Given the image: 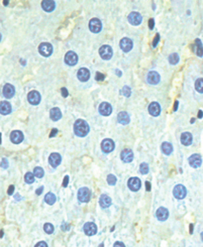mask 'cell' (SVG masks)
Wrapping results in <instances>:
<instances>
[{
	"label": "cell",
	"instance_id": "cell-1",
	"mask_svg": "<svg viewBox=\"0 0 203 247\" xmlns=\"http://www.w3.org/2000/svg\"><path fill=\"white\" fill-rule=\"evenodd\" d=\"M74 132L79 137H84L87 135L89 132V125L87 124V122L82 119L77 120L74 124Z\"/></svg>",
	"mask_w": 203,
	"mask_h": 247
},
{
	"label": "cell",
	"instance_id": "cell-2",
	"mask_svg": "<svg viewBox=\"0 0 203 247\" xmlns=\"http://www.w3.org/2000/svg\"><path fill=\"white\" fill-rule=\"evenodd\" d=\"M91 198V192L87 188H81L78 191V200L82 203H87Z\"/></svg>",
	"mask_w": 203,
	"mask_h": 247
},
{
	"label": "cell",
	"instance_id": "cell-3",
	"mask_svg": "<svg viewBox=\"0 0 203 247\" xmlns=\"http://www.w3.org/2000/svg\"><path fill=\"white\" fill-rule=\"evenodd\" d=\"M173 194H174V196L176 197V199L182 200L186 197L187 191L183 185H177L174 188V190H173Z\"/></svg>",
	"mask_w": 203,
	"mask_h": 247
},
{
	"label": "cell",
	"instance_id": "cell-4",
	"mask_svg": "<svg viewBox=\"0 0 203 247\" xmlns=\"http://www.w3.org/2000/svg\"><path fill=\"white\" fill-rule=\"evenodd\" d=\"M39 51L40 54L44 56V57H49L51 56V54L53 53V47L51 43H43L40 44L39 47Z\"/></svg>",
	"mask_w": 203,
	"mask_h": 247
},
{
	"label": "cell",
	"instance_id": "cell-5",
	"mask_svg": "<svg viewBox=\"0 0 203 247\" xmlns=\"http://www.w3.org/2000/svg\"><path fill=\"white\" fill-rule=\"evenodd\" d=\"M101 27H102V24H101V21L98 18H92L89 22V28L90 31L94 33H97L101 31Z\"/></svg>",
	"mask_w": 203,
	"mask_h": 247
},
{
	"label": "cell",
	"instance_id": "cell-6",
	"mask_svg": "<svg viewBox=\"0 0 203 247\" xmlns=\"http://www.w3.org/2000/svg\"><path fill=\"white\" fill-rule=\"evenodd\" d=\"M99 55L103 60H110L112 57V48L109 46H102L99 48Z\"/></svg>",
	"mask_w": 203,
	"mask_h": 247
},
{
	"label": "cell",
	"instance_id": "cell-7",
	"mask_svg": "<svg viewBox=\"0 0 203 247\" xmlns=\"http://www.w3.org/2000/svg\"><path fill=\"white\" fill-rule=\"evenodd\" d=\"M65 62L69 66H75L78 62V56L74 51H68L65 56Z\"/></svg>",
	"mask_w": 203,
	"mask_h": 247
},
{
	"label": "cell",
	"instance_id": "cell-8",
	"mask_svg": "<svg viewBox=\"0 0 203 247\" xmlns=\"http://www.w3.org/2000/svg\"><path fill=\"white\" fill-rule=\"evenodd\" d=\"M127 185H129V188L133 191V192H137L141 189V186H142V183H141V179L138 178H130L129 179V183H127Z\"/></svg>",
	"mask_w": 203,
	"mask_h": 247
},
{
	"label": "cell",
	"instance_id": "cell-9",
	"mask_svg": "<svg viewBox=\"0 0 203 247\" xmlns=\"http://www.w3.org/2000/svg\"><path fill=\"white\" fill-rule=\"evenodd\" d=\"M27 100L32 105H37L40 102V95L39 92L36 91H32L28 93L27 95Z\"/></svg>",
	"mask_w": 203,
	"mask_h": 247
},
{
	"label": "cell",
	"instance_id": "cell-10",
	"mask_svg": "<svg viewBox=\"0 0 203 247\" xmlns=\"http://www.w3.org/2000/svg\"><path fill=\"white\" fill-rule=\"evenodd\" d=\"M83 229H84L85 234L88 235V236H92V235L96 234V232H97V227H96L95 224L92 223V222L86 223L85 225H84Z\"/></svg>",
	"mask_w": 203,
	"mask_h": 247
},
{
	"label": "cell",
	"instance_id": "cell-11",
	"mask_svg": "<svg viewBox=\"0 0 203 247\" xmlns=\"http://www.w3.org/2000/svg\"><path fill=\"white\" fill-rule=\"evenodd\" d=\"M101 148L104 152H111L114 149V142L111 139H104L101 143Z\"/></svg>",
	"mask_w": 203,
	"mask_h": 247
},
{
	"label": "cell",
	"instance_id": "cell-12",
	"mask_svg": "<svg viewBox=\"0 0 203 247\" xmlns=\"http://www.w3.org/2000/svg\"><path fill=\"white\" fill-rule=\"evenodd\" d=\"M142 17L138 12H131L129 15V21L133 25H138L142 22Z\"/></svg>",
	"mask_w": 203,
	"mask_h": 247
},
{
	"label": "cell",
	"instance_id": "cell-13",
	"mask_svg": "<svg viewBox=\"0 0 203 247\" xmlns=\"http://www.w3.org/2000/svg\"><path fill=\"white\" fill-rule=\"evenodd\" d=\"M202 163V158L199 154H192L189 158V164L192 167H199Z\"/></svg>",
	"mask_w": 203,
	"mask_h": 247
},
{
	"label": "cell",
	"instance_id": "cell-14",
	"mask_svg": "<svg viewBox=\"0 0 203 247\" xmlns=\"http://www.w3.org/2000/svg\"><path fill=\"white\" fill-rule=\"evenodd\" d=\"M3 96L6 97V98H12L14 96V93H15V89L12 85L10 84H6L4 87H3Z\"/></svg>",
	"mask_w": 203,
	"mask_h": 247
},
{
	"label": "cell",
	"instance_id": "cell-15",
	"mask_svg": "<svg viewBox=\"0 0 203 247\" xmlns=\"http://www.w3.org/2000/svg\"><path fill=\"white\" fill-rule=\"evenodd\" d=\"M10 140L13 142V143H20V142L23 140V134L22 132L18 131V130H14V131L11 132L10 134Z\"/></svg>",
	"mask_w": 203,
	"mask_h": 247
},
{
	"label": "cell",
	"instance_id": "cell-16",
	"mask_svg": "<svg viewBox=\"0 0 203 247\" xmlns=\"http://www.w3.org/2000/svg\"><path fill=\"white\" fill-rule=\"evenodd\" d=\"M99 112L102 115L104 116H108V115H110L111 114V112H112V108H111V105L109 103H107V102H103V103H101L100 104V106H99Z\"/></svg>",
	"mask_w": 203,
	"mask_h": 247
},
{
	"label": "cell",
	"instance_id": "cell-17",
	"mask_svg": "<svg viewBox=\"0 0 203 247\" xmlns=\"http://www.w3.org/2000/svg\"><path fill=\"white\" fill-rule=\"evenodd\" d=\"M61 155L59 154V153L55 152V153H52L50 155V158H49V162H50V164L53 167H57L60 163H61Z\"/></svg>",
	"mask_w": 203,
	"mask_h": 247
},
{
	"label": "cell",
	"instance_id": "cell-18",
	"mask_svg": "<svg viewBox=\"0 0 203 247\" xmlns=\"http://www.w3.org/2000/svg\"><path fill=\"white\" fill-rule=\"evenodd\" d=\"M149 112L152 116H159L161 113V106L159 103L153 102L149 106Z\"/></svg>",
	"mask_w": 203,
	"mask_h": 247
},
{
	"label": "cell",
	"instance_id": "cell-19",
	"mask_svg": "<svg viewBox=\"0 0 203 247\" xmlns=\"http://www.w3.org/2000/svg\"><path fill=\"white\" fill-rule=\"evenodd\" d=\"M77 78L81 82H86L87 80H89V78H90V72H89L87 69L82 68V69H80V70L78 71Z\"/></svg>",
	"mask_w": 203,
	"mask_h": 247
},
{
	"label": "cell",
	"instance_id": "cell-20",
	"mask_svg": "<svg viewBox=\"0 0 203 247\" xmlns=\"http://www.w3.org/2000/svg\"><path fill=\"white\" fill-rule=\"evenodd\" d=\"M120 47H121V50L123 51H125V53H127V51H129L131 48H133V42L129 39H122L121 40H120Z\"/></svg>",
	"mask_w": 203,
	"mask_h": 247
},
{
	"label": "cell",
	"instance_id": "cell-21",
	"mask_svg": "<svg viewBox=\"0 0 203 247\" xmlns=\"http://www.w3.org/2000/svg\"><path fill=\"white\" fill-rule=\"evenodd\" d=\"M156 215H157L158 220H160V221H165V220H167V219H168V217H169V211L167 210L166 208L160 207V208L157 210Z\"/></svg>",
	"mask_w": 203,
	"mask_h": 247
},
{
	"label": "cell",
	"instance_id": "cell-22",
	"mask_svg": "<svg viewBox=\"0 0 203 247\" xmlns=\"http://www.w3.org/2000/svg\"><path fill=\"white\" fill-rule=\"evenodd\" d=\"M120 158H121V160L123 163H130L131 160L133 159V153L130 149H125V150L121 152Z\"/></svg>",
	"mask_w": 203,
	"mask_h": 247
},
{
	"label": "cell",
	"instance_id": "cell-23",
	"mask_svg": "<svg viewBox=\"0 0 203 247\" xmlns=\"http://www.w3.org/2000/svg\"><path fill=\"white\" fill-rule=\"evenodd\" d=\"M148 82L152 85H156L160 82V75L155 71H152L148 75Z\"/></svg>",
	"mask_w": 203,
	"mask_h": 247
},
{
	"label": "cell",
	"instance_id": "cell-24",
	"mask_svg": "<svg viewBox=\"0 0 203 247\" xmlns=\"http://www.w3.org/2000/svg\"><path fill=\"white\" fill-rule=\"evenodd\" d=\"M42 7L44 11H47V12H51V11L55 9L56 4L53 0H44V1L42 2Z\"/></svg>",
	"mask_w": 203,
	"mask_h": 247
},
{
	"label": "cell",
	"instance_id": "cell-25",
	"mask_svg": "<svg viewBox=\"0 0 203 247\" xmlns=\"http://www.w3.org/2000/svg\"><path fill=\"white\" fill-rule=\"evenodd\" d=\"M117 120L118 122L120 123V124H122V125H126V124H129V121H130V119H129V115L126 113V112H120V113L117 115Z\"/></svg>",
	"mask_w": 203,
	"mask_h": 247
},
{
	"label": "cell",
	"instance_id": "cell-26",
	"mask_svg": "<svg viewBox=\"0 0 203 247\" xmlns=\"http://www.w3.org/2000/svg\"><path fill=\"white\" fill-rule=\"evenodd\" d=\"M11 112V105L6 102V101H2L0 102V113L2 115H7Z\"/></svg>",
	"mask_w": 203,
	"mask_h": 247
},
{
	"label": "cell",
	"instance_id": "cell-27",
	"mask_svg": "<svg viewBox=\"0 0 203 247\" xmlns=\"http://www.w3.org/2000/svg\"><path fill=\"white\" fill-rule=\"evenodd\" d=\"M50 117H51L52 120L58 121L59 119H61V117H62L61 110H60L59 108H57V107L53 108V109H51V111H50Z\"/></svg>",
	"mask_w": 203,
	"mask_h": 247
},
{
	"label": "cell",
	"instance_id": "cell-28",
	"mask_svg": "<svg viewBox=\"0 0 203 247\" xmlns=\"http://www.w3.org/2000/svg\"><path fill=\"white\" fill-rule=\"evenodd\" d=\"M99 204L102 208H108L111 205V199L107 195H102L99 199Z\"/></svg>",
	"mask_w": 203,
	"mask_h": 247
},
{
	"label": "cell",
	"instance_id": "cell-29",
	"mask_svg": "<svg viewBox=\"0 0 203 247\" xmlns=\"http://www.w3.org/2000/svg\"><path fill=\"white\" fill-rule=\"evenodd\" d=\"M181 143L184 145H190L192 143V135L189 132H184L181 135Z\"/></svg>",
	"mask_w": 203,
	"mask_h": 247
},
{
	"label": "cell",
	"instance_id": "cell-30",
	"mask_svg": "<svg viewBox=\"0 0 203 247\" xmlns=\"http://www.w3.org/2000/svg\"><path fill=\"white\" fill-rule=\"evenodd\" d=\"M162 151H163L165 154H171L172 151H173V146L171 145V143H168V142H164L163 144H162Z\"/></svg>",
	"mask_w": 203,
	"mask_h": 247
},
{
	"label": "cell",
	"instance_id": "cell-31",
	"mask_svg": "<svg viewBox=\"0 0 203 247\" xmlns=\"http://www.w3.org/2000/svg\"><path fill=\"white\" fill-rule=\"evenodd\" d=\"M195 47H196L197 48H195V51H196V54L198 57H202L203 56V47H202V43L200 42V39H196L195 40Z\"/></svg>",
	"mask_w": 203,
	"mask_h": 247
},
{
	"label": "cell",
	"instance_id": "cell-32",
	"mask_svg": "<svg viewBox=\"0 0 203 247\" xmlns=\"http://www.w3.org/2000/svg\"><path fill=\"white\" fill-rule=\"evenodd\" d=\"M56 200H57L56 199V196L53 193H48L46 195V197H44V201H46V203L49 205H54Z\"/></svg>",
	"mask_w": 203,
	"mask_h": 247
},
{
	"label": "cell",
	"instance_id": "cell-33",
	"mask_svg": "<svg viewBox=\"0 0 203 247\" xmlns=\"http://www.w3.org/2000/svg\"><path fill=\"white\" fill-rule=\"evenodd\" d=\"M24 181L25 183H27V184H32V183L35 182V175L32 173H26L24 175Z\"/></svg>",
	"mask_w": 203,
	"mask_h": 247
},
{
	"label": "cell",
	"instance_id": "cell-34",
	"mask_svg": "<svg viewBox=\"0 0 203 247\" xmlns=\"http://www.w3.org/2000/svg\"><path fill=\"white\" fill-rule=\"evenodd\" d=\"M195 89L199 93H203V79H197L195 82Z\"/></svg>",
	"mask_w": 203,
	"mask_h": 247
},
{
	"label": "cell",
	"instance_id": "cell-35",
	"mask_svg": "<svg viewBox=\"0 0 203 247\" xmlns=\"http://www.w3.org/2000/svg\"><path fill=\"white\" fill-rule=\"evenodd\" d=\"M169 62H170L171 65H176L179 62V56L177 54H172L169 57Z\"/></svg>",
	"mask_w": 203,
	"mask_h": 247
},
{
	"label": "cell",
	"instance_id": "cell-36",
	"mask_svg": "<svg viewBox=\"0 0 203 247\" xmlns=\"http://www.w3.org/2000/svg\"><path fill=\"white\" fill-rule=\"evenodd\" d=\"M33 175H35L36 178H43L44 177V170L42 167H36L35 171H33Z\"/></svg>",
	"mask_w": 203,
	"mask_h": 247
},
{
	"label": "cell",
	"instance_id": "cell-37",
	"mask_svg": "<svg viewBox=\"0 0 203 247\" xmlns=\"http://www.w3.org/2000/svg\"><path fill=\"white\" fill-rule=\"evenodd\" d=\"M44 232H46V233L52 234L53 231H54V226H53L51 223H46L44 225Z\"/></svg>",
	"mask_w": 203,
	"mask_h": 247
},
{
	"label": "cell",
	"instance_id": "cell-38",
	"mask_svg": "<svg viewBox=\"0 0 203 247\" xmlns=\"http://www.w3.org/2000/svg\"><path fill=\"white\" fill-rule=\"evenodd\" d=\"M140 171H141V174H142V175L148 174L149 173V166H148V164H146V163H142L141 167H140Z\"/></svg>",
	"mask_w": 203,
	"mask_h": 247
},
{
	"label": "cell",
	"instance_id": "cell-39",
	"mask_svg": "<svg viewBox=\"0 0 203 247\" xmlns=\"http://www.w3.org/2000/svg\"><path fill=\"white\" fill-rule=\"evenodd\" d=\"M130 93H131V91H130V89L129 87H123L121 89V91H120V94L123 95L125 97H129Z\"/></svg>",
	"mask_w": 203,
	"mask_h": 247
},
{
	"label": "cell",
	"instance_id": "cell-40",
	"mask_svg": "<svg viewBox=\"0 0 203 247\" xmlns=\"http://www.w3.org/2000/svg\"><path fill=\"white\" fill-rule=\"evenodd\" d=\"M107 183L110 186H114L116 184V178H115V175H108V177H107Z\"/></svg>",
	"mask_w": 203,
	"mask_h": 247
},
{
	"label": "cell",
	"instance_id": "cell-41",
	"mask_svg": "<svg viewBox=\"0 0 203 247\" xmlns=\"http://www.w3.org/2000/svg\"><path fill=\"white\" fill-rule=\"evenodd\" d=\"M0 167H1L2 168H7V167H8V162H7L6 158H3L2 159L1 163H0Z\"/></svg>",
	"mask_w": 203,
	"mask_h": 247
},
{
	"label": "cell",
	"instance_id": "cell-42",
	"mask_svg": "<svg viewBox=\"0 0 203 247\" xmlns=\"http://www.w3.org/2000/svg\"><path fill=\"white\" fill-rule=\"evenodd\" d=\"M96 80L97 81H99V82H101V81H103L104 80V75L103 74H101V73H96Z\"/></svg>",
	"mask_w": 203,
	"mask_h": 247
},
{
	"label": "cell",
	"instance_id": "cell-43",
	"mask_svg": "<svg viewBox=\"0 0 203 247\" xmlns=\"http://www.w3.org/2000/svg\"><path fill=\"white\" fill-rule=\"evenodd\" d=\"M159 40H160V35H157L155 36V39H154V42H153V47H157V44H158V43H159Z\"/></svg>",
	"mask_w": 203,
	"mask_h": 247
},
{
	"label": "cell",
	"instance_id": "cell-44",
	"mask_svg": "<svg viewBox=\"0 0 203 247\" xmlns=\"http://www.w3.org/2000/svg\"><path fill=\"white\" fill-rule=\"evenodd\" d=\"M68 183H69V177L66 175V177L64 178V182H63V187H64V188H66V187L68 186Z\"/></svg>",
	"mask_w": 203,
	"mask_h": 247
},
{
	"label": "cell",
	"instance_id": "cell-45",
	"mask_svg": "<svg viewBox=\"0 0 203 247\" xmlns=\"http://www.w3.org/2000/svg\"><path fill=\"white\" fill-rule=\"evenodd\" d=\"M35 247H48V244L46 242H44V241H40V242H39L37 243V244L35 246Z\"/></svg>",
	"mask_w": 203,
	"mask_h": 247
},
{
	"label": "cell",
	"instance_id": "cell-46",
	"mask_svg": "<svg viewBox=\"0 0 203 247\" xmlns=\"http://www.w3.org/2000/svg\"><path fill=\"white\" fill-rule=\"evenodd\" d=\"M113 247H125V245L123 244L122 242H119V241H117V242H115V243H114Z\"/></svg>",
	"mask_w": 203,
	"mask_h": 247
},
{
	"label": "cell",
	"instance_id": "cell-47",
	"mask_svg": "<svg viewBox=\"0 0 203 247\" xmlns=\"http://www.w3.org/2000/svg\"><path fill=\"white\" fill-rule=\"evenodd\" d=\"M62 95L63 97H68V91L66 88H62Z\"/></svg>",
	"mask_w": 203,
	"mask_h": 247
},
{
	"label": "cell",
	"instance_id": "cell-48",
	"mask_svg": "<svg viewBox=\"0 0 203 247\" xmlns=\"http://www.w3.org/2000/svg\"><path fill=\"white\" fill-rule=\"evenodd\" d=\"M58 133V129H53L52 130V132H51V134H50V137H54V135H56V134Z\"/></svg>",
	"mask_w": 203,
	"mask_h": 247
},
{
	"label": "cell",
	"instance_id": "cell-49",
	"mask_svg": "<svg viewBox=\"0 0 203 247\" xmlns=\"http://www.w3.org/2000/svg\"><path fill=\"white\" fill-rule=\"evenodd\" d=\"M13 191H14V186L11 185L8 189V195H12L13 194Z\"/></svg>",
	"mask_w": 203,
	"mask_h": 247
},
{
	"label": "cell",
	"instance_id": "cell-50",
	"mask_svg": "<svg viewBox=\"0 0 203 247\" xmlns=\"http://www.w3.org/2000/svg\"><path fill=\"white\" fill-rule=\"evenodd\" d=\"M146 191H151V184H150L149 182H146Z\"/></svg>",
	"mask_w": 203,
	"mask_h": 247
},
{
	"label": "cell",
	"instance_id": "cell-51",
	"mask_svg": "<svg viewBox=\"0 0 203 247\" xmlns=\"http://www.w3.org/2000/svg\"><path fill=\"white\" fill-rule=\"evenodd\" d=\"M43 190H44V188H43V187H40V189H37V190H36V195H40V194H42V192H43Z\"/></svg>",
	"mask_w": 203,
	"mask_h": 247
},
{
	"label": "cell",
	"instance_id": "cell-52",
	"mask_svg": "<svg viewBox=\"0 0 203 247\" xmlns=\"http://www.w3.org/2000/svg\"><path fill=\"white\" fill-rule=\"evenodd\" d=\"M149 22H150V25H149L150 28L153 29V28H154V19H150V21H149Z\"/></svg>",
	"mask_w": 203,
	"mask_h": 247
},
{
	"label": "cell",
	"instance_id": "cell-53",
	"mask_svg": "<svg viewBox=\"0 0 203 247\" xmlns=\"http://www.w3.org/2000/svg\"><path fill=\"white\" fill-rule=\"evenodd\" d=\"M62 230H64V231H67L68 229H69V226L68 225H65V224H64V225H62Z\"/></svg>",
	"mask_w": 203,
	"mask_h": 247
},
{
	"label": "cell",
	"instance_id": "cell-54",
	"mask_svg": "<svg viewBox=\"0 0 203 247\" xmlns=\"http://www.w3.org/2000/svg\"><path fill=\"white\" fill-rule=\"evenodd\" d=\"M198 117H199V118H202V117H203V113H202V111H199V112H198Z\"/></svg>",
	"mask_w": 203,
	"mask_h": 247
},
{
	"label": "cell",
	"instance_id": "cell-55",
	"mask_svg": "<svg viewBox=\"0 0 203 247\" xmlns=\"http://www.w3.org/2000/svg\"><path fill=\"white\" fill-rule=\"evenodd\" d=\"M178 109V102L176 101V103H175V107H174V110H177Z\"/></svg>",
	"mask_w": 203,
	"mask_h": 247
},
{
	"label": "cell",
	"instance_id": "cell-56",
	"mask_svg": "<svg viewBox=\"0 0 203 247\" xmlns=\"http://www.w3.org/2000/svg\"><path fill=\"white\" fill-rule=\"evenodd\" d=\"M190 233H193V225H190Z\"/></svg>",
	"mask_w": 203,
	"mask_h": 247
},
{
	"label": "cell",
	"instance_id": "cell-57",
	"mask_svg": "<svg viewBox=\"0 0 203 247\" xmlns=\"http://www.w3.org/2000/svg\"><path fill=\"white\" fill-rule=\"evenodd\" d=\"M15 198H16V200H17V201H19V200H20V197H19V195H18V194L15 195Z\"/></svg>",
	"mask_w": 203,
	"mask_h": 247
},
{
	"label": "cell",
	"instance_id": "cell-58",
	"mask_svg": "<svg viewBox=\"0 0 203 247\" xmlns=\"http://www.w3.org/2000/svg\"><path fill=\"white\" fill-rule=\"evenodd\" d=\"M116 74H117V76H121V72L120 71H116Z\"/></svg>",
	"mask_w": 203,
	"mask_h": 247
},
{
	"label": "cell",
	"instance_id": "cell-59",
	"mask_svg": "<svg viewBox=\"0 0 203 247\" xmlns=\"http://www.w3.org/2000/svg\"><path fill=\"white\" fill-rule=\"evenodd\" d=\"M3 236V230H1V232H0V237H2Z\"/></svg>",
	"mask_w": 203,
	"mask_h": 247
},
{
	"label": "cell",
	"instance_id": "cell-60",
	"mask_svg": "<svg viewBox=\"0 0 203 247\" xmlns=\"http://www.w3.org/2000/svg\"><path fill=\"white\" fill-rule=\"evenodd\" d=\"M0 144H1V133H0Z\"/></svg>",
	"mask_w": 203,
	"mask_h": 247
},
{
	"label": "cell",
	"instance_id": "cell-61",
	"mask_svg": "<svg viewBox=\"0 0 203 247\" xmlns=\"http://www.w3.org/2000/svg\"><path fill=\"white\" fill-rule=\"evenodd\" d=\"M99 247H104V245H103V244H100V245H99Z\"/></svg>",
	"mask_w": 203,
	"mask_h": 247
},
{
	"label": "cell",
	"instance_id": "cell-62",
	"mask_svg": "<svg viewBox=\"0 0 203 247\" xmlns=\"http://www.w3.org/2000/svg\"><path fill=\"white\" fill-rule=\"evenodd\" d=\"M201 237H202V240H203V232L201 233Z\"/></svg>",
	"mask_w": 203,
	"mask_h": 247
},
{
	"label": "cell",
	"instance_id": "cell-63",
	"mask_svg": "<svg viewBox=\"0 0 203 247\" xmlns=\"http://www.w3.org/2000/svg\"><path fill=\"white\" fill-rule=\"evenodd\" d=\"M0 40H1V35H0Z\"/></svg>",
	"mask_w": 203,
	"mask_h": 247
}]
</instances>
